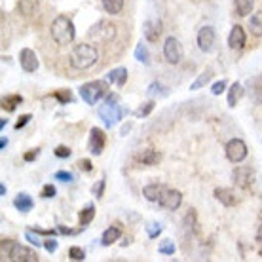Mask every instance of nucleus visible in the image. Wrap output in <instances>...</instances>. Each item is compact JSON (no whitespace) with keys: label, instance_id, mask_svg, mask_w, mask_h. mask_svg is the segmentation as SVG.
Masks as SVG:
<instances>
[{"label":"nucleus","instance_id":"1","mask_svg":"<svg viewBox=\"0 0 262 262\" xmlns=\"http://www.w3.org/2000/svg\"><path fill=\"white\" fill-rule=\"evenodd\" d=\"M99 59V52L97 48L92 46V44H78V46L72 48L71 55H69V61L74 69L78 71H85L97 63Z\"/></svg>","mask_w":262,"mask_h":262},{"label":"nucleus","instance_id":"2","mask_svg":"<svg viewBox=\"0 0 262 262\" xmlns=\"http://www.w3.org/2000/svg\"><path fill=\"white\" fill-rule=\"evenodd\" d=\"M50 33H52V38L55 40V44H59V46L71 44L72 40H74V36H76L74 23H72L71 17H67V15H57V17L52 21Z\"/></svg>","mask_w":262,"mask_h":262},{"label":"nucleus","instance_id":"3","mask_svg":"<svg viewBox=\"0 0 262 262\" xmlns=\"http://www.w3.org/2000/svg\"><path fill=\"white\" fill-rule=\"evenodd\" d=\"M99 116H101V120H103V124L106 127H112L125 116V108H122L116 103V95H108L105 103L99 106Z\"/></svg>","mask_w":262,"mask_h":262},{"label":"nucleus","instance_id":"4","mask_svg":"<svg viewBox=\"0 0 262 262\" xmlns=\"http://www.w3.org/2000/svg\"><path fill=\"white\" fill-rule=\"evenodd\" d=\"M106 92H108V84L105 80H95V82H88L78 90L80 97L84 103L88 105H97L101 99L105 97Z\"/></svg>","mask_w":262,"mask_h":262},{"label":"nucleus","instance_id":"5","mask_svg":"<svg viewBox=\"0 0 262 262\" xmlns=\"http://www.w3.org/2000/svg\"><path fill=\"white\" fill-rule=\"evenodd\" d=\"M164 57L169 65H179L181 59H183V46L175 36H169L165 38L164 42Z\"/></svg>","mask_w":262,"mask_h":262},{"label":"nucleus","instance_id":"6","mask_svg":"<svg viewBox=\"0 0 262 262\" xmlns=\"http://www.w3.org/2000/svg\"><path fill=\"white\" fill-rule=\"evenodd\" d=\"M226 158L232 164H242L247 158V144L242 139H230L226 144Z\"/></svg>","mask_w":262,"mask_h":262},{"label":"nucleus","instance_id":"7","mask_svg":"<svg viewBox=\"0 0 262 262\" xmlns=\"http://www.w3.org/2000/svg\"><path fill=\"white\" fill-rule=\"evenodd\" d=\"M116 36V27L111 21H99L97 25L90 31V38L97 42H111Z\"/></svg>","mask_w":262,"mask_h":262},{"label":"nucleus","instance_id":"8","mask_svg":"<svg viewBox=\"0 0 262 262\" xmlns=\"http://www.w3.org/2000/svg\"><path fill=\"white\" fill-rule=\"evenodd\" d=\"M8 258L13 262H38V253L25 247V245L13 243L10 253H8Z\"/></svg>","mask_w":262,"mask_h":262},{"label":"nucleus","instance_id":"9","mask_svg":"<svg viewBox=\"0 0 262 262\" xmlns=\"http://www.w3.org/2000/svg\"><path fill=\"white\" fill-rule=\"evenodd\" d=\"M196 40H198V48H200L203 53H211L213 52V48H215V40H216L215 29H213L211 25L202 27V29L198 31Z\"/></svg>","mask_w":262,"mask_h":262},{"label":"nucleus","instance_id":"10","mask_svg":"<svg viewBox=\"0 0 262 262\" xmlns=\"http://www.w3.org/2000/svg\"><path fill=\"white\" fill-rule=\"evenodd\" d=\"M232 179H234V183H236L239 188H249L251 184L255 183V171L251 169L249 165H239V167L234 169Z\"/></svg>","mask_w":262,"mask_h":262},{"label":"nucleus","instance_id":"11","mask_svg":"<svg viewBox=\"0 0 262 262\" xmlns=\"http://www.w3.org/2000/svg\"><path fill=\"white\" fill-rule=\"evenodd\" d=\"M158 203H160L164 209L175 211V209H179L181 203H183V194L179 190H173V188H165V192L162 194V198H160Z\"/></svg>","mask_w":262,"mask_h":262},{"label":"nucleus","instance_id":"12","mask_svg":"<svg viewBox=\"0 0 262 262\" xmlns=\"http://www.w3.org/2000/svg\"><path fill=\"white\" fill-rule=\"evenodd\" d=\"M19 65L25 72H34L38 69V55L31 48H23L19 52Z\"/></svg>","mask_w":262,"mask_h":262},{"label":"nucleus","instance_id":"13","mask_svg":"<svg viewBox=\"0 0 262 262\" xmlns=\"http://www.w3.org/2000/svg\"><path fill=\"white\" fill-rule=\"evenodd\" d=\"M247 42V33L242 25H234L228 34V46L230 50H243Z\"/></svg>","mask_w":262,"mask_h":262},{"label":"nucleus","instance_id":"14","mask_svg":"<svg viewBox=\"0 0 262 262\" xmlns=\"http://www.w3.org/2000/svg\"><path fill=\"white\" fill-rule=\"evenodd\" d=\"M88 148H90V152H92V154H95V156H99V154L103 152V148H105V133H103V129L93 127V129L90 131Z\"/></svg>","mask_w":262,"mask_h":262},{"label":"nucleus","instance_id":"15","mask_svg":"<svg viewBox=\"0 0 262 262\" xmlns=\"http://www.w3.org/2000/svg\"><path fill=\"white\" fill-rule=\"evenodd\" d=\"M162 21L160 19H148L143 23V34L148 42H158V38L162 36Z\"/></svg>","mask_w":262,"mask_h":262},{"label":"nucleus","instance_id":"16","mask_svg":"<svg viewBox=\"0 0 262 262\" xmlns=\"http://www.w3.org/2000/svg\"><path fill=\"white\" fill-rule=\"evenodd\" d=\"M135 160L143 165H156L158 162L162 160V156H160V152L154 150V148H144V150H139L137 154H135Z\"/></svg>","mask_w":262,"mask_h":262},{"label":"nucleus","instance_id":"17","mask_svg":"<svg viewBox=\"0 0 262 262\" xmlns=\"http://www.w3.org/2000/svg\"><path fill=\"white\" fill-rule=\"evenodd\" d=\"M164 192H165L164 184L152 183V184H146V186L143 188V196L146 198L148 202H160V198H162Z\"/></svg>","mask_w":262,"mask_h":262},{"label":"nucleus","instance_id":"18","mask_svg":"<svg viewBox=\"0 0 262 262\" xmlns=\"http://www.w3.org/2000/svg\"><path fill=\"white\" fill-rule=\"evenodd\" d=\"M215 198L223 203L224 207H232V205H236L237 203L236 194H234V190H230V188H216Z\"/></svg>","mask_w":262,"mask_h":262},{"label":"nucleus","instance_id":"19","mask_svg":"<svg viewBox=\"0 0 262 262\" xmlns=\"http://www.w3.org/2000/svg\"><path fill=\"white\" fill-rule=\"evenodd\" d=\"M33 205H34L33 198L29 196L27 192H21V194H17V196H15V200H13V207H15L17 211H21V213H29V211L33 209Z\"/></svg>","mask_w":262,"mask_h":262},{"label":"nucleus","instance_id":"20","mask_svg":"<svg viewBox=\"0 0 262 262\" xmlns=\"http://www.w3.org/2000/svg\"><path fill=\"white\" fill-rule=\"evenodd\" d=\"M120 236H122V228H120L118 224L108 226V228L103 232V236H101V243H103L105 247H108V245H112L114 242H118Z\"/></svg>","mask_w":262,"mask_h":262},{"label":"nucleus","instance_id":"21","mask_svg":"<svg viewBox=\"0 0 262 262\" xmlns=\"http://www.w3.org/2000/svg\"><path fill=\"white\" fill-rule=\"evenodd\" d=\"M249 95L256 105H262V76H255L249 80Z\"/></svg>","mask_w":262,"mask_h":262},{"label":"nucleus","instance_id":"22","mask_svg":"<svg viewBox=\"0 0 262 262\" xmlns=\"http://www.w3.org/2000/svg\"><path fill=\"white\" fill-rule=\"evenodd\" d=\"M108 82L114 85H118V88H122V85L127 82V69H124V67H116V69H112L111 72H108Z\"/></svg>","mask_w":262,"mask_h":262},{"label":"nucleus","instance_id":"23","mask_svg":"<svg viewBox=\"0 0 262 262\" xmlns=\"http://www.w3.org/2000/svg\"><path fill=\"white\" fill-rule=\"evenodd\" d=\"M243 93H245L243 85L239 84V82H234V84L230 85V90H228V105L230 106H236L237 103L242 101Z\"/></svg>","mask_w":262,"mask_h":262},{"label":"nucleus","instance_id":"24","mask_svg":"<svg viewBox=\"0 0 262 262\" xmlns=\"http://www.w3.org/2000/svg\"><path fill=\"white\" fill-rule=\"evenodd\" d=\"M249 33L256 38H262V12L253 13L249 17Z\"/></svg>","mask_w":262,"mask_h":262},{"label":"nucleus","instance_id":"25","mask_svg":"<svg viewBox=\"0 0 262 262\" xmlns=\"http://www.w3.org/2000/svg\"><path fill=\"white\" fill-rule=\"evenodd\" d=\"M19 13L21 15H25V17H31V15H34V13L38 12V0H21L19 2Z\"/></svg>","mask_w":262,"mask_h":262},{"label":"nucleus","instance_id":"26","mask_svg":"<svg viewBox=\"0 0 262 262\" xmlns=\"http://www.w3.org/2000/svg\"><path fill=\"white\" fill-rule=\"evenodd\" d=\"M234 6L239 17H247L255 8V0H234Z\"/></svg>","mask_w":262,"mask_h":262},{"label":"nucleus","instance_id":"27","mask_svg":"<svg viewBox=\"0 0 262 262\" xmlns=\"http://www.w3.org/2000/svg\"><path fill=\"white\" fill-rule=\"evenodd\" d=\"M211 78H213V71H211V69H205V71H203L202 74H200V76H198V78L190 84V90H192V92H198V90H202L203 85L209 84Z\"/></svg>","mask_w":262,"mask_h":262},{"label":"nucleus","instance_id":"28","mask_svg":"<svg viewBox=\"0 0 262 262\" xmlns=\"http://www.w3.org/2000/svg\"><path fill=\"white\" fill-rule=\"evenodd\" d=\"M101 2H103L105 12L112 13V15H118L124 10V0H101Z\"/></svg>","mask_w":262,"mask_h":262},{"label":"nucleus","instance_id":"29","mask_svg":"<svg viewBox=\"0 0 262 262\" xmlns=\"http://www.w3.org/2000/svg\"><path fill=\"white\" fill-rule=\"evenodd\" d=\"M135 59H137L139 63H143V65H148V63H150V53H148L146 44L139 42L137 46H135Z\"/></svg>","mask_w":262,"mask_h":262},{"label":"nucleus","instance_id":"30","mask_svg":"<svg viewBox=\"0 0 262 262\" xmlns=\"http://www.w3.org/2000/svg\"><path fill=\"white\" fill-rule=\"evenodd\" d=\"M21 103H23V97H21V95H6V97L2 99V108L8 112H13L15 106L21 105Z\"/></svg>","mask_w":262,"mask_h":262},{"label":"nucleus","instance_id":"31","mask_svg":"<svg viewBox=\"0 0 262 262\" xmlns=\"http://www.w3.org/2000/svg\"><path fill=\"white\" fill-rule=\"evenodd\" d=\"M184 223H186V226H190V230L194 232V234H200V223H198V216H196V211L194 209H190L188 213H186Z\"/></svg>","mask_w":262,"mask_h":262},{"label":"nucleus","instance_id":"32","mask_svg":"<svg viewBox=\"0 0 262 262\" xmlns=\"http://www.w3.org/2000/svg\"><path fill=\"white\" fill-rule=\"evenodd\" d=\"M93 216H95V207L88 205L84 211H80V226H88L93 221Z\"/></svg>","mask_w":262,"mask_h":262},{"label":"nucleus","instance_id":"33","mask_svg":"<svg viewBox=\"0 0 262 262\" xmlns=\"http://www.w3.org/2000/svg\"><path fill=\"white\" fill-rule=\"evenodd\" d=\"M148 95H150V97H165V95H167V88H165V85H162L160 84V82H154V84H150L148 85Z\"/></svg>","mask_w":262,"mask_h":262},{"label":"nucleus","instance_id":"34","mask_svg":"<svg viewBox=\"0 0 262 262\" xmlns=\"http://www.w3.org/2000/svg\"><path fill=\"white\" fill-rule=\"evenodd\" d=\"M158 253H162V255H173L175 253V243L171 242V239H164V242L158 245Z\"/></svg>","mask_w":262,"mask_h":262},{"label":"nucleus","instance_id":"35","mask_svg":"<svg viewBox=\"0 0 262 262\" xmlns=\"http://www.w3.org/2000/svg\"><path fill=\"white\" fill-rule=\"evenodd\" d=\"M152 111H154V101H148V103H144L143 106H139L137 111H135V116L143 118V116H148Z\"/></svg>","mask_w":262,"mask_h":262},{"label":"nucleus","instance_id":"36","mask_svg":"<svg viewBox=\"0 0 262 262\" xmlns=\"http://www.w3.org/2000/svg\"><path fill=\"white\" fill-rule=\"evenodd\" d=\"M162 224L160 223H150L148 224V226H146V234H148V237H152V239H154V237H158L160 236V234H162Z\"/></svg>","mask_w":262,"mask_h":262},{"label":"nucleus","instance_id":"37","mask_svg":"<svg viewBox=\"0 0 262 262\" xmlns=\"http://www.w3.org/2000/svg\"><path fill=\"white\" fill-rule=\"evenodd\" d=\"M53 179H55V181H61V183H72V181H74V175H72L71 171H57Z\"/></svg>","mask_w":262,"mask_h":262},{"label":"nucleus","instance_id":"38","mask_svg":"<svg viewBox=\"0 0 262 262\" xmlns=\"http://www.w3.org/2000/svg\"><path fill=\"white\" fill-rule=\"evenodd\" d=\"M38 234V232H36ZM34 234L33 230H27L25 232V237H27V242L31 243V245H36V247H40V245H44V242H40V237Z\"/></svg>","mask_w":262,"mask_h":262},{"label":"nucleus","instance_id":"39","mask_svg":"<svg viewBox=\"0 0 262 262\" xmlns=\"http://www.w3.org/2000/svg\"><path fill=\"white\" fill-rule=\"evenodd\" d=\"M69 256H71L72 260H84L85 253L80 249V247H76V245H74V247H71V249H69Z\"/></svg>","mask_w":262,"mask_h":262},{"label":"nucleus","instance_id":"40","mask_svg":"<svg viewBox=\"0 0 262 262\" xmlns=\"http://www.w3.org/2000/svg\"><path fill=\"white\" fill-rule=\"evenodd\" d=\"M224 90H226V82L224 80H219V82L211 85V93L213 95H221V93H224Z\"/></svg>","mask_w":262,"mask_h":262},{"label":"nucleus","instance_id":"41","mask_svg":"<svg viewBox=\"0 0 262 262\" xmlns=\"http://www.w3.org/2000/svg\"><path fill=\"white\" fill-rule=\"evenodd\" d=\"M71 154H72V150L69 148V146H65V144H61V146L55 148V156L57 158H69Z\"/></svg>","mask_w":262,"mask_h":262},{"label":"nucleus","instance_id":"42","mask_svg":"<svg viewBox=\"0 0 262 262\" xmlns=\"http://www.w3.org/2000/svg\"><path fill=\"white\" fill-rule=\"evenodd\" d=\"M55 186H53V184H44V188H42V194H40V196L42 198H53L55 196Z\"/></svg>","mask_w":262,"mask_h":262},{"label":"nucleus","instance_id":"43","mask_svg":"<svg viewBox=\"0 0 262 262\" xmlns=\"http://www.w3.org/2000/svg\"><path fill=\"white\" fill-rule=\"evenodd\" d=\"M55 97L59 99L61 103H69V101H72V95L69 90H61V92H57L55 93Z\"/></svg>","mask_w":262,"mask_h":262},{"label":"nucleus","instance_id":"44","mask_svg":"<svg viewBox=\"0 0 262 262\" xmlns=\"http://www.w3.org/2000/svg\"><path fill=\"white\" fill-rule=\"evenodd\" d=\"M103 190H105V179H101V181H99V184H95V186H93V194H95L97 198H101V196H103Z\"/></svg>","mask_w":262,"mask_h":262},{"label":"nucleus","instance_id":"45","mask_svg":"<svg viewBox=\"0 0 262 262\" xmlns=\"http://www.w3.org/2000/svg\"><path fill=\"white\" fill-rule=\"evenodd\" d=\"M33 118L31 114H23L19 120H17V124H15V129H21V127H25L27 124H29V120Z\"/></svg>","mask_w":262,"mask_h":262},{"label":"nucleus","instance_id":"46","mask_svg":"<svg viewBox=\"0 0 262 262\" xmlns=\"http://www.w3.org/2000/svg\"><path fill=\"white\" fill-rule=\"evenodd\" d=\"M76 165H78L80 171H85V173L93 169V167H92V162H90V160H80V162Z\"/></svg>","mask_w":262,"mask_h":262},{"label":"nucleus","instance_id":"47","mask_svg":"<svg viewBox=\"0 0 262 262\" xmlns=\"http://www.w3.org/2000/svg\"><path fill=\"white\" fill-rule=\"evenodd\" d=\"M44 247H46L48 253H55V251H57V242H55V239H46V242H44Z\"/></svg>","mask_w":262,"mask_h":262},{"label":"nucleus","instance_id":"48","mask_svg":"<svg viewBox=\"0 0 262 262\" xmlns=\"http://www.w3.org/2000/svg\"><path fill=\"white\" fill-rule=\"evenodd\" d=\"M38 152H40L38 148H33V150H31V152H27L25 156H23V158H25V162H33L34 158L38 156Z\"/></svg>","mask_w":262,"mask_h":262},{"label":"nucleus","instance_id":"49","mask_svg":"<svg viewBox=\"0 0 262 262\" xmlns=\"http://www.w3.org/2000/svg\"><path fill=\"white\" fill-rule=\"evenodd\" d=\"M6 146H8V139L2 137L0 139V148H2V150H6Z\"/></svg>","mask_w":262,"mask_h":262},{"label":"nucleus","instance_id":"50","mask_svg":"<svg viewBox=\"0 0 262 262\" xmlns=\"http://www.w3.org/2000/svg\"><path fill=\"white\" fill-rule=\"evenodd\" d=\"M59 232H61V234H74V232H72V230L65 228V226H59Z\"/></svg>","mask_w":262,"mask_h":262},{"label":"nucleus","instance_id":"51","mask_svg":"<svg viewBox=\"0 0 262 262\" xmlns=\"http://www.w3.org/2000/svg\"><path fill=\"white\" fill-rule=\"evenodd\" d=\"M256 239L262 242V224H260V228H258V232H256Z\"/></svg>","mask_w":262,"mask_h":262},{"label":"nucleus","instance_id":"52","mask_svg":"<svg viewBox=\"0 0 262 262\" xmlns=\"http://www.w3.org/2000/svg\"><path fill=\"white\" fill-rule=\"evenodd\" d=\"M0 196H6V186L4 184H0Z\"/></svg>","mask_w":262,"mask_h":262}]
</instances>
